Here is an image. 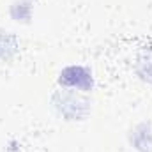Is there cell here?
<instances>
[{
  "instance_id": "obj_1",
  "label": "cell",
  "mask_w": 152,
  "mask_h": 152,
  "mask_svg": "<svg viewBox=\"0 0 152 152\" xmlns=\"http://www.w3.org/2000/svg\"><path fill=\"white\" fill-rule=\"evenodd\" d=\"M58 81L62 85H71V87H78L81 90H90L92 88V76L90 73L85 69V67H78V66H73V67H67L60 73V78Z\"/></svg>"
}]
</instances>
